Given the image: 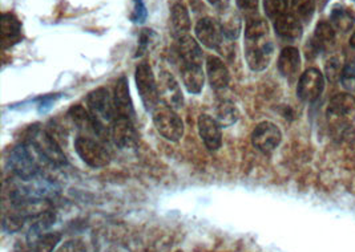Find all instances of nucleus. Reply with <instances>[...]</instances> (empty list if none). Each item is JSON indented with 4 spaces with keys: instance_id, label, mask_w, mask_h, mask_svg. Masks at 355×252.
Here are the masks:
<instances>
[{
    "instance_id": "nucleus-1",
    "label": "nucleus",
    "mask_w": 355,
    "mask_h": 252,
    "mask_svg": "<svg viewBox=\"0 0 355 252\" xmlns=\"http://www.w3.org/2000/svg\"><path fill=\"white\" fill-rule=\"evenodd\" d=\"M27 141L33 146V150L51 165L62 168L68 163L60 145L46 129L40 126H31L27 132Z\"/></svg>"
},
{
    "instance_id": "nucleus-2",
    "label": "nucleus",
    "mask_w": 355,
    "mask_h": 252,
    "mask_svg": "<svg viewBox=\"0 0 355 252\" xmlns=\"http://www.w3.org/2000/svg\"><path fill=\"white\" fill-rule=\"evenodd\" d=\"M327 121L336 132H345L355 121V97L349 93H338L330 100L327 107Z\"/></svg>"
},
{
    "instance_id": "nucleus-3",
    "label": "nucleus",
    "mask_w": 355,
    "mask_h": 252,
    "mask_svg": "<svg viewBox=\"0 0 355 252\" xmlns=\"http://www.w3.org/2000/svg\"><path fill=\"white\" fill-rule=\"evenodd\" d=\"M152 114L153 124L164 138L172 142L181 140L184 134V123L173 108L164 102H159L157 107L152 111Z\"/></svg>"
},
{
    "instance_id": "nucleus-4",
    "label": "nucleus",
    "mask_w": 355,
    "mask_h": 252,
    "mask_svg": "<svg viewBox=\"0 0 355 252\" xmlns=\"http://www.w3.org/2000/svg\"><path fill=\"white\" fill-rule=\"evenodd\" d=\"M75 150L84 163L94 169L105 168L111 162V154L101 142L87 136H79L75 140Z\"/></svg>"
},
{
    "instance_id": "nucleus-5",
    "label": "nucleus",
    "mask_w": 355,
    "mask_h": 252,
    "mask_svg": "<svg viewBox=\"0 0 355 252\" xmlns=\"http://www.w3.org/2000/svg\"><path fill=\"white\" fill-rule=\"evenodd\" d=\"M136 85L143 105L146 111H153L160 102L159 85L155 79L153 71L148 63H140L136 68Z\"/></svg>"
},
{
    "instance_id": "nucleus-6",
    "label": "nucleus",
    "mask_w": 355,
    "mask_h": 252,
    "mask_svg": "<svg viewBox=\"0 0 355 252\" xmlns=\"http://www.w3.org/2000/svg\"><path fill=\"white\" fill-rule=\"evenodd\" d=\"M88 111L96 118L100 124L111 129L113 121L116 120V108L112 96L110 95L108 89L98 88L91 92L87 98Z\"/></svg>"
},
{
    "instance_id": "nucleus-7",
    "label": "nucleus",
    "mask_w": 355,
    "mask_h": 252,
    "mask_svg": "<svg viewBox=\"0 0 355 252\" xmlns=\"http://www.w3.org/2000/svg\"><path fill=\"white\" fill-rule=\"evenodd\" d=\"M7 161L11 172L21 181H31L40 174L39 165L26 145L15 146L10 152Z\"/></svg>"
},
{
    "instance_id": "nucleus-8",
    "label": "nucleus",
    "mask_w": 355,
    "mask_h": 252,
    "mask_svg": "<svg viewBox=\"0 0 355 252\" xmlns=\"http://www.w3.org/2000/svg\"><path fill=\"white\" fill-rule=\"evenodd\" d=\"M275 47L270 40H266V37L256 39V40H246L245 48V57L248 65L252 71L261 72L268 68V65L272 62Z\"/></svg>"
},
{
    "instance_id": "nucleus-9",
    "label": "nucleus",
    "mask_w": 355,
    "mask_h": 252,
    "mask_svg": "<svg viewBox=\"0 0 355 252\" xmlns=\"http://www.w3.org/2000/svg\"><path fill=\"white\" fill-rule=\"evenodd\" d=\"M281 140H282V133L279 127L269 121L261 123L256 126L252 134V142L254 147L265 154L275 152V147L279 145Z\"/></svg>"
},
{
    "instance_id": "nucleus-10",
    "label": "nucleus",
    "mask_w": 355,
    "mask_h": 252,
    "mask_svg": "<svg viewBox=\"0 0 355 252\" xmlns=\"http://www.w3.org/2000/svg\"><path fill=\"white\" fill-rule=\"evenodd\" d=\"M323 87H324V80H323L322 73L318 69L311 68V69H307L298 81L297 95L302 101L313 102L322 93Z\"/></svg>"
},
{
    "instance_id": "nucleus-11",
    "label": "nucleus",
    "mask_w": 355,
    "mask_h": 252,
    "mask_svg": "<svg viewBox=\"0 0 355 252\" xmlns=\"http://www.w3.org/2000/svg\"><path fill=\"white\" fill-rule=\"evenodd\" d=\"M110 137L120 149L136 146L139 137L133 125V120L125 117H116L110 129Z\"/></svg>"
},
{
    "instance_id": "nucleus-12",
    "label": "nucleus",
    "mask_w": 355,
    "mask_h": 252,
    "mask_svg": "<svg viewBox=\"0 0 355 252\" xmlns=\"http://www.w3.org/2000/svg\"><path fill=\"white\" fill-rule=\"evenodd\" d=\"M196 35L205 47L209 49H217L223 43L224 31H223V26L217 20L204 17L196 26Z\"/></svg>"
},
{
    "instance_id": "nucleus-13",
    "label": "nucleus",
    "mask_w": 355,
    "mask_h": 252,
    "mask_svg": "<svg viewBox=\"0 0 355 252\" xmlns=\"http://www.w3.org/2000/svg\"><path fill=\"white\" fill-rule=\"evenodd\" d=\"M198 133L205 146L214 152L218 150L223 145V134L221 126L216 118L210 117L209 114H201L198 118Z\"/></svg>"
},
{
    "instance_id": "nucleus-14",
    "label": "nucleus",
    "mask_w": 355,
    "mask_h": 252,
    "mask_svg": "<svg viewBox=\"0 0 355 252\" xmlns=\"http://www.w3.org/2000/svg\"><path fill=\"white\" fill-rule=\"evenodd\" d=\"M159 93L164 104L169 105L173 109H178L184 104V97L181 88L173 75L168 72H162L159 81Z\"/></svg>"
},
{
    "instance_id": "nucleus-15",
    "label": "nucleus",
    "mask_w": 355,
    "mask_h": 252,
    "mask_svg": "<svg viewBox=\"0 0 355 252\" xmlns=\"http://www.w3.org/2000/svg\"><path fill=\"white\" fill-rule=\"evenodd\" d=\"M113 101H114L117 117H125V118L133 120L135 109H133V102L130 98L128 80L125 78H120L117 81L116 88H114Z\"/></svg>"
},
{
    "instance_id": "nucleus-16",
    "label": "nucleus",
    "mask_w": 355,
    "mask_h": 252,
    "mask_svg": "<svg viewBox=\"0 0 355 252\" xmlns=\"http://www.w3.org/2000/svg\"><path fill=\"white\" fill-rule=\"evenodd\" d=\"M176 52H178L181 65L182 64L201 65L202 63V51L192 36H188V35L178 36Z\"/></svg>"
},
{
    "instance_id": "nucleus-17",
    "label": "nucleus",
    "mask_w": 355,
    "mask_h": 252,
    "mask_svg": "<svg viewBox=\"0 0 355 252\" xmlns=\"http://www.w3.org/2000/svg\"><path fill=\"white\" fill-rule=\"evenodd\" d=\"M207 73H208L210 85L214 89H224L227 87L230 76L225 64L221 59L216 56H209L207 62Z\"/></svg>"
},
{
    "instance_id": "nucleus-18",
    "label": "nucleus",
    "mask_w": 355,
    "mask_h": 252,
    "mask_svg": "<svg viewBox=\"0 0 355 252\" xmlns=\"http://www.w3.org/2000/svg\"><path fill=\"white\" fill-rule=\"evenodd\" d=\"M181 75L182 82L189 93L198 95L204 88L205 76L202 72L201 65H192V64H182L181 65Z\"/></svg>"
},
{
    "instance_id": "nucleus-19",
    "label": "nucleus",
    "mask_w": 355,
    "mask_h": 252,
    "mask_svg": "<svg viewBox=\"0 0 355 252\" xmlns=\"http://www.w3.org/2000/svg\"><path fill=\"white\" fill-rule=\"evenodd\" d=\"M301 68V55L297 48L286 47L279 55L278 69L284 78H294Z\"/></svg>"
},
{
    "instance_id": "nucleus-20",
    "label": "nucleus",
    "mask_w": 355,
    "mask_h": 252,
    "mask_svg": "<svg viewBox=\"0 0 355 252\" xmlns=\"http://www.w3.org/2000/svg\"><path fill=\"white\" fill-rule=\"evenodd\" d=\"M275 30L281 37L289 40H295L302 36V24L293 14H285L275 19Z\"/></svg>"
},
{
    "instance_id": "nucleus-21",
    "label": "nucleus",
    "mask_w": 355,
    "mask_h": 252,
    "mask_svg": "<svg viewBox=\"0 0 355 252\" xmlns=\"http://www.w3.org/2000/svg\"><path fill=\"white\" fill-rule=\"evenodd\" d=\"M21 26L17 17L12 14L1 15V44L3 48L11 47L20 40Z\"/></svg>"
},
{
    "instance_id": "nucleus-22",
    "label": "nucleus",
    "mask_w": 355,
    "mask_h": 252,
    "mask_svg": "<svg viewBox=\"0 0 355 252\" xmlns=\"http://www.w3.org/2000/svg\"><path fill=\"white\" fill-rule=\"evenodd\" d=\"M55 221H56V215L51 210L43 211V213L35 215L33 224H31V227L27 233V243L30 244V243H33L35 239L46 234V231L55 223Z\"/></svg>"
},
{
    "instance_id": "nucleus-23",
    "label": "nucleus",
    "mask_w": 355,
    "mask_h": 252,
    "mask_svg": "<svg viewBox=\"0 0 355 252\" xmlns=\"http://www.w3.org/2000/svg\"><path fill=\"white\" fill-rule=\"evenodd\" d=\"M171 20H172V26L173 30L176 31L178 36H182L184 33L191 30V17L187 6L178 0L173 3L172 8H171Z\"/></svg>"
},
{
    "instance_id": "nucleus-24",
    "label": "nucleus",
    "mask_w": 355,
    "mask_h": 252,
    "mask_svg": "<svg viewBox=\"0 0 355 252\" xmlns=\"http://www.w3.org/2000/svg\"><path fill=\"white\" fill-rule=\"evenodd\" d=\"M334 39H336V32H334L333 24L327 21H320L315 27V33L311 44L315 51H323L333 46Z\"/></svg>"
},
{
    "instance_id": "nucleus-25",
    "label": "nucleus",
    "mask_w": 355,
    "mask_h": 252,
    "mask_svg": "<svg viewBox=\"0 0 355 252\" xmlns=\"http://www.w3.org/2000/svg\"><path fill=\"white\" fill-rule=\"evenodd\" d=\"M330 20L334 28L340 32H349L355 24V14L343 6H336L330 14Z\"/></svg>"
},
{
    "instance_id": "nucleus-26",
    "label": "nucleus",
    "mask_w": 355,
    "mask_h": 252,
    "mask_svg": "<svg viewBox=\"0 0 355 252\" xmlns=\"http://www.w3.org/2000/svg\"><path fill=\"white\" fill-rule=\"evenodd\" d=\"M62 240L59 233H46L28 244V252H53Z\"/></svg>"
},
{
    "instance_id": "nucleus-27",
    "label": "nucleus",
    "mask_w": 355,
    "mask_h": 252,
    "mask_svg": "<svg viewBox=\"0 0 355 252\" xmlns=\"http://www.w3.org/2000/svg\"><path fill=\"white\" fill-rule=\"evenodd\" d=\"M216 120L221 127H229V126L234 125L239 120V111H237V108L234 107L233 102L224 101L217 108V118Z\"/></svg>"
},
{
    "instance_id": "nucleus-28",
    "label": "nucleus",
    "mask_w": 355,
    "mask_h": 252,
    "mask_svg": "<svg viewBox=\"0 0 355 252\" xmlns=\"http://www.w3.org/2000/svg\"><path fill=\"white\" fill-rule=\"evenodd\" d=\"M269 33V26L266 20L261 17H250L246 23L245 28V37L246 40H256V39H262L266 37Z\"/></svg>"
},
{
    "instance_id": "nucleus-29",
    "label": "nucleus",
    "mask_w": 355,
    "mask_h": 252,
    "mask_svg": "<svg viewBox=\"0 0 355 252\" xmlns=\"http://www.w3.org/2000/svg\"><path fill=\"white\" fill-rule=\"evenodd\" d=\"M293 15L300 21L307 23L315 11V0H293L291 1Z\"/></svg>"
},
{
    "instance_id": "nucleus-30",
    "label": "nucleus",
    "mask_w": 355,
    "mask_h": 252,
    "mask_svg": "<svg viewBox=\"0 0 355 252\" xmlns=\"http://www.w3.org/2000/svg\"><path fill=\"white\" fill-rule=\"evenodd\" d=\"M288 0H263V10L269 19H278L279 16L288 14Z\"/></svg>"
},
{
    "instance_id": "nucleus-31",
    "label": "nucleus",
    "mask_w": 355,
    "mask_h": 252,
    "mask_svg": "<svg viewBox=\"0 0 355 252\" xmlns=\"http://www.w3.org/2000/svg\"><path fill=\"white\" fill-rule=\"evenodd\" d=\"M343 68H345V62L342 60L340 56H334L333 59H330L326 64V76L329 81H337L342 78L343 73Z\"/></svg>"
},
{
    "instance_id": "nucleus-32",
    "label": "nucleus",
    "mask_w": 355,
    "mask_h": 252,
    "mask_svg": "<svg viewBox=\"0 0 355 252\" xmlns=\"http://www.w3.org/2000/svg\"><path fill=\"white\" fill-rule=\"evenodd\" d=\"M223 31H224V36L227 39H230V40L237 39L239 35H240V31H241L240 17L236 14H232L230 17H227L225 23L223 24Z\"/></svg>"
},
{
    "instance_id": "nucleus-33",
    "label": "nucleus",
    "mask_w": 355,
    "mask_h": 252,
    "mask_svg": "<svg viewBox=\"0 0 355 252\" xmlns=\"http://www.w3.org/2000/svg\"><path fill=\"white\" fill-rule=\"evenodd\" d=\"M340 81H342L345 88L355 92V57L349 59L345 63V68H343V73H342Z\"/></svg>"
},
{
    "instance_id": "nucleus-34",
    "label": "nucleus",
    "mask_w": 355,
    "mask_h": 252,
    "mask_svg": "<svg viewBox=\"0 0 355 252\" xmlns=\"http://www.w3.org/2000/svg\"><path fill=\"white\" fill-rule=\"evenodd\" d=\"M146 8L144 6V1L143 0H133V11H132V15L130 19L132 21L135 23H144L146 20Z\"/></svg>"
},
{
    "instance_id": "nucleus-35",
    "label": "nucleus",
    "mask_w": 355,
    "mask_h": 252,
    "mask_svg": "<svg viewBox=\"0 0 355 252\" xmlns=\"http://www.w3.org/2000/svg\"><path fill=\"white\" fill-rule=\"evenodd\" d=\"M56 252H85V249L80 240H69Z\"/></svg>"
},
{
    "instance_id": "nucleus-36",
    "label": "nucleus",
    "mask_w": 355,
    "mask_h": 252,
    "mask_svg": "<svg viewBox=\"0 0 355 252\" xmlns=\"http://www.w3.org/2000/svg\"><path fill=\"white\" fill-rule=\"evenodd\" d=\"M239 8L243 11H256L259 8V0H236Z\"/></svg>"
},
{
    "instance_id": "nucleus-37",
    "label": "nucleus",
    "mask_w": 355,
    "mask_h": 252,
    "mask_svg": "<svg viewBox=\"0 0 355 252\" xmlns=\"http://www.w3.org/2000/svg\"><path fill=\"white\" fill-rule=\"evenodd\" d=\"M152 35H155L152 30H144L143 33H141V36H140V53L139 55H141L144 51H146L148 46H149V42H150V36Z\"/></svg>"
},
{
    "instance_id": "nucleus-38",
    "label": "nucleus",
    "mask_w": 355,
    "mask_h": 252,
    "mask_svg": "<svg viewBox=\"0 0 355 252\" xmlns=\"http://www.w3.org/2000/svg\"><path fill=\"white\" fill-rule=\"evenodd\" d=\"M208 1L218 10H226L229 6V0H208Z\"/></svg>"
},
{
    "instance_id": "nucleus-39",
    "label": "nucleus",
    "mask_w": 355,
    "mask_h": 252,
    "mask_svg": "<svg viewBox=\"0 0 355 252\" xmlns=\"http://www.w3.org/2000/svg\"><path fill=\"white\" fill-rule=\"evenodd\" d=\"M350 46H352V47L354 48L355 49V32L354 35L352 36V39H350Z\"/></svg>"
},
{
    "instance_id": "nucleus-40",
    "label": "nucleus",
    "mask_w": 355,
    "mask_h": 252,
    "mask_svg": "<svg viewBox=\"0 0 355 252\" xmlns=\"http://www.w3.org/2000/svg\"><path fill=\"white\" fill-rule=\"evenodd\" d=\"M354 1H355V0H354Z\"/></svg>"
}]
</instances>
